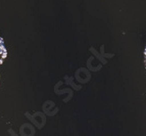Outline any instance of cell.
Listing matches in <instances>:
<instances>
[{
	"mask_svg": "<svg viewBox=\"0 0 146 136\" xmlns=\"http://www.w3.org/2000/svg\"><path fill=\"white\" fill-rule=\"evenodd\" d=\"M6 55H7V52H6V48L4 46V42H3V39L0 37V65L3 63Z\"/></svg>",
	"mask_w": 146,
	"mask_h": 136,
	"instance_id": "cell-1",
	"label": "cell"
},
{
	"mask_svg": "<svg viewBox=\"0 0 146 136\" xmlns=\"http://www.w3.org/2000/svg\"><path fill=\"white\" fill-rule=\"evenodd\" d=\"M145 61H146V49H145Z\"/></svg>",
	"mask_w": 146,
	"mask_h": 136,
	"instance_id": "cell-2",
	"label": "cell"
}]
</instances>
